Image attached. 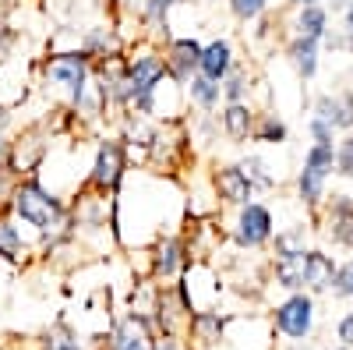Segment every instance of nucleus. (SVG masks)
I'll list each match as a JSON object with an SVG mask.
<instances>
[{"label": "nucleus", "mask_w": 353, "mask_h": 350, "mask_svg": "<svg viewBox=\"0 0 353 350\" xmlns=\"http://www.w3.org/2000/svg\"><path fill=\"white\" fill-rule=\"evenodd\" d=\"M11 216L28 226L39 237V248L57 241V237H78L74 220H71V202L57 195L39 173L21 177L11 191Z\"/></svg>", "instance_id": "1"}, {"label": "nucleus", "mask_w": 353, "mask_h": 350, "mask_svg": "<svg viewBox=\"0 0 353 350\" xmlns=\"http://www.w3.org/2000/svg\"><path fill=\"white\" fill-rule=\"evenodd\" d=\"M36 85L39 93L53 96L57 106H74L81 99V93L92 81V57L81 46L78 50H50L46 57H39L36 68Z\"/></svg>", "instance_id": "2"}, {"label": "nucleus", "mask_w": 353, "mask_h": 350, "mask_svg": "<svg viewBox=\"0 0 353 350\" xmlns=\"http://www.w3.org/2000/svg\"><path fill=\"white\" fill-rule=\"evenodd\" d=\"M131 173V149L121 135H99L88 156V173H85V191L99 198H113L121 191L124 177Z\"/></svg>", "instance_id": "3"}, {"label": "nucleus", "mask_w": 353, "mask_h": 350, "mask_svg": "<svg viewBox=\"0 0 353 350\" xmlns=\"http://www.w3.org/2000/svg\"><path fill=\"white\" fill-rule=\"evenodd\" d=\"M332 177H336V145L311 142L304 149V159H301L297 173H293V198H297V206L307 216L318 213V206L325 202Z\"/></svg>", "instance_id": "4"}, {"label": "nucleus", "mask_w": 353, "mask_h": 350, "mask_svg": "<svg viewBox=\"0 0 353 350\" xmlns=\"http://www.w3.org/2000/svg\"><path fill=\"white\" fill-rule=\"evenodd\" d=\"M276 230H279L276 213H272L269 202H261V198H251V202H244V206H237V209H233L230 226H226L230 241L237 244L241 251H261V248H269L272 237H276Z\"/></svg>", "instance_id": "5"}, {"label": "nucleus", "mask_w": 353, "mask_h": 350, "mask_svg": "<svg viewBox=\"0 0 353 350\" xmlns=\"http://www.w3.org/2000/svg\"><path fill=\"white\" fill-rule=\"evenodd\" d=\"M314 318H318V298L307 294V290H293L272 308L269 326L286 343H304L314 333Z\"/></svg>", "instance_id": "6"}, {"label": "nucleus", "mask_w": 353, "mask_h": 350, "mask_svg": "<svg viewBox=\"0 0 353 350\" xmlns=\"http://www.w3.org/2000/svg\"><path fill=\"white\" fill-rule=\"evenodd\" d=\"M311 220L321 223V233L336 248L353 251V191H329L318 213H311Z\"/></svg>", "instance_id": "7"}, {"label": "nucleus", "mask_w": 353, "mask_h": 350, "mask_svg": "<svg viewBox=\"0 0 353 350\" xmlns=\"http://www.w3.org/2000/svg\"><path fill=\"white\" fill-rule=\"evenodd\" d=\"M188 262H191L188 233L166 230L149 248V276L152 280H181V273L188 269Z\"/></svg>", "instance_id": "8"}, {"label": "nucleus", "mask_w": 353, "mask_h": 350, "mask_svg": "<svg viewBox=\"0 0 353 350\" xmlns=\"http://www.w3.org/2000/svg\"><path fill=\"white\" fill-rule=\"evenodd\" d=\"M209 181H212L219 209H237V206H244V202L258 198L254 184L248 181V173L241 166V159H219V163H212Z\"/></svg>", "instance_id": "9"}, {"label": "nucleus", "mask_w": 353, "mask_h": 350, "mask_svg": "<svg viewBox=\"0 0 353 350\" xmlns=\"http://www.w3.org/2000/svg\"><path fill=\"white\" fill-rule=\"evenodd\" d=\"M156 329L145 311H124L106 333V350H156Z\"/></svg>", "instance_id": "10"}, {"label": "nucleus", "mask_w": 353, "mask_h": 350, "mask_svg": "<svg viewBox=\"0 0 353 350\" xmlns=\"http://www.w3.org/2000/svg\"><path fill=\"white\" fill-rule=\"evenodd\" d=\"M32 255H39V237L28 226H21L11 209L0 213V262H8V266H28Z\"/></svg>", "instance_id": "11"}, {"label": "nucleus", "mask_w": 353, "mask_h": 350, "mask_svg": "<svg viewBox=\"0 0 353 350\" xmlns=\"http://www.w3.org/2000/svg\"><path fill=\"white\" fill-rule=\"evenodd\" d=\"M201 39L198 36H170L163 43V64H166V75L176 81V85H188L194 75H198V64H201Z\"/></svg>", "instance_id": "12"}, {"label": "nucleus", "mask_w": 353, "mask_h": 350, "mask_svg": "<svg viewBox=\"0 0 353 350\" xmlns=\"http://www.w3.org/2000/svg\"><path fill=\"white\" fill-rule=\"evenodd\" d=\"M321 46L318 39H307V36H290L283 39V61L286 68L293 71V78L297 81H314L318 71H321Z\"/></svg>", "instance_id": "13"}, {"label": "nucleus", "mask_w": 353, "mask_h": 350, "mask_svg": "<svg viewBox=\"0 0 353 350\" xmlns=\"http://www.w3.org/2000/svg\"><path fill=\"white\" fill-rule=\"evenodd\" d=\"M181 4H191V0H138L134 25L141 28V39L163 46L173 36L170 32V14H173V8H181Z\"/></svg>", "instance_id": "14"}, {"label": "nucleus", "mask_w": 353, "mask_h": 350, "mask_svg": "<svg viewBox=\"0 0 353 350\" xmlns=\"http://www.w3.org/2000/svg\"><path fill=\"white\" fill-rule=\"evenodd\" d=\"M254 121H258V106H254L251 99H248V103H223V106L216 110L219 135H223L230 145H251Z\"/></svg>", "instance_id": "15"}, {"label": "nucleus", "mask_w": 353, "mask_h": 350, "mask_svg": "<svg viewBox=\"0 0 353 350\" xmlns=\"http://www.w3.org/2000/svg\"><path fill=\"white\" fill-rule=\"evenodd\" d=\"M311 113L329 121L339 135L353 131V89H321L311 99Z\"/></svg>", "instance_id": "16"}, {"label": "nucleus", "mask_w": 353, "mask_h": 350, "mask_svg": "<svg viewBox=\"0 0 353 350\" xmlns=\"http://www.w3.org/2000/svg\"><path fill=\"white\" fill-rule=\"evenodd\" d=\"M92 61H106V57H117L128 50V36L121 32V25L117 21H96L81 28V43H78Z\"/></svg>", "instance_id": "17"}, {"label": "nucleus", "mask_w": 353, "mask_h": 350, "mask_svg": "<svg viewBox=\"0 0 353 350\" xmlns=\"http://www.w3.org/2000/svg\"><path fill=\"white\" fill-rule=\"evenodd\" d=\"M241 57H237V46H233L230 36H212V39H205L201 46V64H198V75L205 78H212V81H223L233 64H237Z\"/></svg>", "instance_id": "18"}, {"label": "nucleus", "mask_w": 353, "mask_h": 350, "mask_svg": "<svg viewBox=\"0 0 353 350\" xmlns=\"http://www.w3.org/2000/svg\"><path fill=\"white\" fill-rule=\"evenodd\" d=\"M336 266H339V262L329 251L307 248V255H304V290H307V294H314V298L329 294L332 280H336Z\"/></svg>", "instance_id": "19"}, {"label": "nucleus", "mask_w": 353, "mask_h": 350, "mask_svg": "<svg viewBox=\"0 0 353 350\" xmlns=\"http://www.w3.org/2000/svg\"><path fill=\"white\" fill-rule=\"evenodd\" d=\"M332 32V14L325 4H307V8H293L290 14V36H307L325 43Z\"/></svg>", "instance_id": "20"}, {"label": "nucleus", "mask_w": 353, "mask_h": 350, "mask_svg": "<svg viewBox=\"0 0 353 350\" xmlns=\"http://www.w3.org/2000/svg\"><path fill=\"white\" fill-rule=\"evenodd\" d=\"M226 326H230V318L223 311H212V308H198L188 315V333L198 347H216L226 340Z\"/></svg>", "instance_id": "21"}, {"label": "nucleus", "mask_w": 353, "mask_h": 350, "mask_svg": "<svg viewBox=\"0 0 353 350\" xmlns=\"http://www.w3.org/2000/svg\"><path fill=\"white\" fill-rule=\"evenodd\" d=\"M261 85L258 71L248 64V61H237L233 64V71L219 81V89H223V103H254V89Z\"/></svg>", "instance_id": "22"}, {"label": "nucleus", "mask_w": 353, "mask_h": 350, "mask_svg": "<svg viewBox=\"0 0 353 350\" xmlns=\"http://www.w3.org/2000/svg\"><path fill=\"white\" fill-rule=\"evenodd\" d=\"M286 142H290V124L283 121V113H279V110H272V106L258 110L251 145H261V149H283Z\"/></svg>", "instance_id": "23"}, {"label": "nucleus", "mask_w": 353, "mask_h": 350, "mask_svg": "<svg viewBox=\"0 0 353 350\" xmlns=\"http://www.w3.org/2000/svg\"><path fill=\"white\" fill-rule=\"evenodd\" d=\"M184 99H188V110H194V113H216L223 106V89H219V81L194 75L184 85Z\"/></svg>", "instance_id": "24"}, {"label": "nucleus", "mask_w": 353, "mask_h": 350, "mask_svg": "<svg viewBox=\"0 0 353 350\" xmlns=\"http://www.w3.org/2000/svg\"><path fill=\"white\" fill-rule=\"evenodd\" d=\"M241 166H244V173H248V181L254 184V195H261V191H276V188L283 184L279 170L272 166V159H269V156H261V153H248V156H241Z\"/></svg>", "instance_id": "25"}, {"label": "nucleus", "mask_w": 353, "mask_h": 350, "mask_svg": "<svg viewBox=\"0 0 353 350\" xmlns=\"http://www.w3.org/2000/svg\"><path fill=\"white\" fill-rule=\"evenodd\" d=\"M304 255H276L272 258V283L283 286L286 294H293V290H304Z\"/></svg>", "instance_id": "26"}, {"label": "nucleus", "mask_w": 353, "mask_h": 350, "mask_svg": "<svg viewBox=\"0 0 353 350\" xmlns=\"http://www.w3.org/2000/svg\"><path fill=\"white\" fill-rule=\"evenodd\" d=\"M307 226L304 223H293V226H279L276 230V237H272V258L276 255H301V251H307L311 244H307Z\"/></svg>", "instance_id": "27"}, {"label": "nucleus", "mask_w": 353, "mask_h": 350, "mask_svg": "<svg viewBox=\"0 0 353 350\" xmlns=\"http://www.w3.org/2000/svg\"><path fill=\"white\" fill-rule=\"evenodd\" d=\"M39 350H88V347H85V340H81V333L74 326L57 322V326H50L39 336Z\"/></svg>", "instance_id": "28"}, {"label": "nucleus", "mask_w": 353, "mask_h": 350, "mask_svg": "<svg viewBox=\"0 0 353 350\" xmlns=\"http://www.w3.org/2000/svg\"><path fill=\"white\" fill-rule=\"evenodd\" d=\"M223 4L237 25H254L272 11V0H223Z\"/></svg>", "instance_id": "29"}, {"label": "nucleus", "mask_w": 353, "mask_h": 350, "mask_svg": "<svg viewBox=\"0 0 353 350\" xmlns=\"http://www.w3.org/2000/svg\"><path fill=\"white\" fill-rule=\"evenodd\" d=\"M336 177L353 181V131L336 138Z\"/></svg>", "instance_id": "30"}, {"label": "nucleus", "mask_w": 353, "mask_h": 350, "mask_svg": "<svg viewBox=\"0 0 353 350\" xmlns=\"http://www.w3.org/2000/svg\"><path fill=\"white\" fill-rule=\"evenodd\" d=\"M329 294L339 298V301H353V255L336 266V280H332V290H329Z\"/></svg>", "instance_id": "31"}, {"label": "nucleus", "mask_w": 353, "mask_h": 350, "mask_svg": "<svg viewBox=\"0 0 353 350\" xmlns=\"http://www.w3.org/2000/svg\"><path fill=\"white\" fill-rule=\"evenodd\" d=\"M304 131H307V142H321V145H336V138H339V131H336L329 121H321V117H314V113H307Z\"/></svg>", "instance_id": "32"}, {"label": "nucleus", "mask_w": 353, "mask_h": 350, "mask_svg": "<svg viewBox=\"0 0 353 350\" xmlns=\"http://www.w3.org/2000/svg\"><path fill=\"white\" fill-rule=\"evenodd\" d=\"M336 340H339L343 347H353V308L336 322Z\"/></svg>", "instance_id": "33"}, {"label": "nucleus", "mask_w": 353, "mask_h": 350, "mask_svg": "<svg viewBox=\"0 0 353 350\" xmlns=\"http://www.w3.org/2000/svg\"><path fill=\"white\" fill-rule=\"evenodd\" d=\"M11 159V131H0V170H8Z\"/></svg>", "instance_id": "34"}, {"label": "nucleus", "mask_w": 353, "mask_h": 350, "mask_svg": "<svg viewBox=\"0 0 353 350\" xmlns=\"http://www.w3.org/2000/svg\"><path fill=\"white\" fill-rule=\"evenodd\" d=\"M14 128V110L0 103V131H11Z\"/></svg>", "instance_id": "35"}, {"label": "nucleus", "mask_w": 353, "mask_h": 350, "mask_svg": "<svg viewBox=\"0 0 353 350\" xmlns=\"http://www.w3.org/2000/svg\"><path fill=\"white\" fill-rule=\"evenodd\" d=\"M321 4H325V8H329V14L336 18V14H343V11L350 8V0H321Z\"/></svg>", "instance_id": "36"}, {"label": "nucleus", "mask_w": 353, "mask_h": 350, "mask_svg": "<svg viewBox=\"0 0 353 350\" xmlns=\"http://www.w3.org/2000/svg\"><path fill=\"white\" fill-rule=\"evenodd\" d=\"M339 18H343V32H353V0H350V8H346Z\"/></svg>", "instance_id": "37"}, {"label": "nucleus", "mask_w": 353, "mask_h": 350, "mask_svg": "<svg viewBox=\"0 0 353 350\" xmlns=\"http://www.w3.org/2000/svg\"><path fill=\"white\" fill-rule=\"evenodd\" d=\"M283 4L293 11V8H307V4H321V0H283Z\"/></svg>", "instance_id": "38"}, {"label": "nucleus", "mask_w": 353, "mask_h": 350, "mask_svg": "<svg viewBox=\"0 0 353 350\" xmlns=\"http://www.w3.org/2000/svg\"><path fill=\"white\" fill-rule=\"evenodd\" d=\"M286 350H307V347H304V343H290Z\"/></svg>", "instance_id": "39"}, {"label": "nucleus", "mask_w": 353, "mask_h": 350, "mask_svg": "<svg viewBox=\"0 0 353 350\" xmlns=\"http://www.w3.org/2000/svg\"><path fill=\"white\" fill-rule=\"evenodd\" d=\"M329 350H353V347H343V343H336V347H329Z\"/></svg>", "instance_id": "40"}, {"label": "nucleus", "mask_w": 353, "mask_h": 350, "mask_svg": "<svg viewBox=\"0 0 353 350\" xmlns=\"http://www.w3.org/2000/svg\"><path fill=\"white\" fill-rule=\"evenodd\" d=\"M350 89H353V85H350Z\"/></svg>", "instance_id": "41"}]
</instances>
